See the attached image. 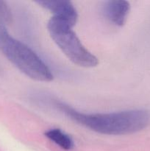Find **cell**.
<instances>
[{
  "label": "cell",
  "instance_id": "6da1fadb",
  "mask_svg": "<svg viewBox=\"0 0 150 151\" xmlns=\"http://www.w3.org/2000/svg\"><path fill=\"white\" fill-rule=\"evenodd\" d=\"M57 107L74 122L95 132L106 135H126L142 131L150 123V113L144 109L113 113L85 114L65 103Z\"/></svg>",
  "mask_w": 150,
  "mask_h": 151
},
{
  "label": "cell",
  "instance_id": "7a4b0ae2",
  "mask_svg": "<svg viewBox=\"0 0 150 151\" xmlns=\"http://www.w3.org/2000/svg\"><path fill=\"white\" fill-rule=\"evenodd\" d=\"M0 51L25 75L32 80L49 82L53 80L49 68L29 47L13 38L0 22Z\"/></svg>",
  "mask_w": 150,
  "mask_h": 151
},
{
  "label": "cell",
  "instance_id": "3957f363",
  "mask_svg": "<svg viewBox=\"0 0 150 151\" xmlns=\"http://www.w3.org/2000/svg\"><path fill=\"white\" fill-rule=\"evenodd\" d=\"M72 27L67 22L54 16L47 24L51 38L72 63L84 68L96 66L98 58L82 44Z\"/></svg>",
  "mask_w": 150,
  "mask_h": 151
},
{
  "label": "cell",
  "instance_id": "277c9868",
  "mask_svg": "<svg viewBox=\"0 0 150 151\" xmlns=\"http://www.w3.org/2000/svg\"><path fill=\"white\" fill-rule=\"evenodd\" d=\"M41 7L49 10L54 14V17L62 19L70 24L72 27L75 25L78 19L76 8L70 1L65 0H50V1H37Z\"/></svg>",
  "mask_w": 150,
  "mask_h": 151
},
{
  "label": "cell",
  "instance_id": "5b68a950",
  "mask_svg": "<svg viewBox=\"0 0 150 151\" xmlns=\"http://www.w3.org/2000/svg\"><path fill=\"white\" fill-rule=\"evenodd\" d=\"M130 10V4L124 0L108 1L104 5L106 18L116 26H123L126 22Z\"/></svg>",
  "mask_w": 150,
  "mask_h": 151
},
{
  "label": "cell",
  "instance_id": "8992f818",
  "mask_svg": "<svg viewBox=\"0 0 150 151\" xmlns=\"http://www.w3.org/2000/svg\"><path fill=\"white\" fill-rule=\"evenodd\" d=\"M45 136L46 138L55 143L63 150H70L74 146V141L71 137L59 128L49 129L45 133Z\"/></svg>",
  "mask_w": 150,
  "mask_h": 151
},
{
  "label": "cell",
  "instance_id": "52a82bcc",
  "mask_svg": "<svg viewBox=\"0 0 150 151\" xmlns=\"http://www.w3.org/2000/svg\"><path fill=\"white\" fill-rule=\"evenodd\" d=\"M11 10L8 4L4 1L0 0V22L2 24H9L11 22Z\"/></svg>",
  "mask_w": 150,
  "mask_h": 151
}]
</instances>
